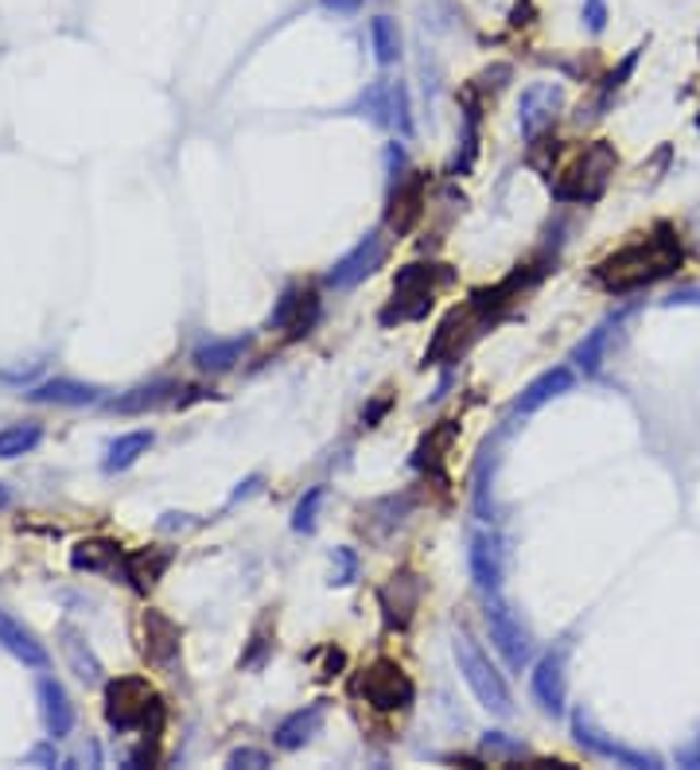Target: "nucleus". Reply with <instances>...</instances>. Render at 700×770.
<instances>
[{"mask_svg": "<svg viewBox=\"0 0 700 770\" xmlns=\"http://www.w3.org/2000/svg\"><path fill=\"white\" fill-rule=\"evenodd\" d=\"M59 650H62V658H67V665H71V673L79 677L82 685H102V662H98V654L90 650V642H86V635H82L74 623H59Z\"/></svg>", "mask_w": 700, "mask_h": 770, "instance_id": "15", "label": "nucleus"}, {"mask_svg": "<svg viewBox=\"0 0 700 770\" xmlns=\"http://www.w3.org/2000/svg\"><path fill=\"white\" fill-rule=\"evenodd\" d=\"M335 560H339V572H335V580H331V584H351V580H355V568H358V560H355V553L351 549H335Z\"/></svg>", "mask_w": 700, "mask_h": 770, "instance_id": "32", "label": "nucleus"}, {"mask_svg": "<svg viewBox=\"0 0 700 770\" xmlns=\"http://www.w3.org/2000/svg\"><path fill=\"white\" fill-rule=\"evenodd\" d=\"M171 390H176V386H168V381L137 386V390H129L124 398H114V401H109V413H149V408L164 405Z\"/></svg>", "mask_w": 700, "mask_h": 770, "instance_id": "24", "label": "nucleus"}, {"mask_svg": "<svg viewBox=\"0 0 700 770\" xmlns=\"http://www.w3.org/2000/svg\"><path fill=\"white\" fill-rule=\"evenodd\" d=\"M370 39H373V55H378L381 67H390V62L401 59V32L390 16H378L370 24Z\"/></svg>", "mask_w": 700, "mask_h": 770, "instance_id": "27", "label": "nucleus"}, {"mask_svg": "<svg viewBox=\"0 0 700 770\" xmlns=\"http://www.w3.org/2000/svg\"><path fill=\"white\" fill-rule=\"evenodd\" d=\"M71 565L79 568V572L117 576V572H124V553L114 541H79L71 553Z\"/></svg>", "mask_w": 700, "mask_h": 770, "instance_id": "20", "label": "nucleus"}, {"mask_svg": "<svg viewBox=\"0 0 700 770\" xmlns=\"http://www.w3.org/2000/svg\"><path fill=\"white\" fill-rule=\"evenodd\" d=\"M149 716H164L161 697L144 677H121L106 685V720L117 732H149Z\"/></svg>", "mask_w": 700, "mask_h": 770, "instance_id": "4", "label": "nucleus"}, {"mask_svg": "<svg viewBox=\"0 0 700 770\" xmlns=\"http://www.w3.org/2000/svg\"><path fill=\"white\" fill-rule=\"evenodd\" d=\"M584 20H588V32L600 36L603 27H607V4H603V0H584Z\"/></svg>", "mask_w": 700, "mask_h": 770, "instance_id": "33", "label": "nucleus"}, {"mask_svg": "<svg viewBox=\"0 0 700 770\" xmlns=\"http://www.w3.org/2000/svg\"><path fill=\"white\" fill-rule=\"evenodd\" d=\"M149 448H152V433H124V436H117V440L109 443V452H106V471H109V475H114V471H129L144 452H149Z\"/></svg>", "mask_w": 700, "mask_h": 770, "instance_id": "25", "label": "nucleus"}, {"mask_svg": "<svg viewBox=\"0 0 700 770\" xmlns=\"http://www.w3.org/2000/svg\"><path fill=\"white\" fill-rule=\"evenodd\" d=\"M697 125H700V117H697Z\"/></svg>", "mask_w": 700, "mask_h": 770, "instance_id": "39", "label": "nucleus"}, {"mask_svg": "<svg viewBox=\"0 0 700 770\" xmlns=\"http://www.w3.org/2000/svg\"><path fill=\"white\" fill-rule=\"evenodd\" d=\"M565 106V90L560 82H533L530 90L518 102V125H522V137H541L553 125V117Z\"/></svg>", "mask_w": 700, "mask_h": 770, "instance_id": "8", "label": "nucleus"}, {"mask_svg": "<svg viewBox=\"0 0 700 770\" xmlns=\"http://www.w3.org/2000/svg\"><path fill=\"white\" fill-rule=\"evenodd\" d=\"M677 759H681V762H700V739H697V747H692V751H681Z\"/></svg>", "mask_w": 700, "mask_h": 770, "instance_id": "37", "label": "nucleus"}, {"mask_svg": "<svg viewBox=\"0 0 700 770\" xmlns=\"http://www.w3.org/2000/svg\"><path fill=\"white\" fill-rule=\"evenodd\" d=\"M615 171V149L607 141H595L592 149L580 156V164L568 171L572 183H557L553 187V196L565 199V203H592V199L603 196V187L612 179Z\"/></svg>", "mask_w": 700, "mask_h": 770, "instance_id": "5", "label": "nucleus"}, {"mask_svg": "<svg viewBox=\"0 0 700 770\" xmlns=\"http://www.w3.org/2000/svg\"><path fill=\"white\" fill-rule=\"evenodd\" d=\"M487 627H490L498 654L506 658V665H510V670H522V665L530 662V627H525L522 615H518L510 603L498 600V592L490 595V603H487Z\"/></svg>", "mask_w": 700, "mask_h": 770, "instance_id": "7", "label": "nucleus"}, {"mask_svg": "<svg viewBox=\"0 0 700 770\" xmlns=\"http://www.w3.org/2000/svg\"><path fill=\"white\" fill-rule=\"evenodd\" d=\"M634 62H639V51H630L627 59L619 62V71H612V79H607V86H603V102L612 98L615 90L622 86V79H630V71H634Z\"/></svg>", "mask_w": 700, "mask_h": 770, "instance_id": "31", "label": "nucleus"}, {"mask_svg": "<svg viewBox=\"0 0 700 770\" xmlns=\"http://www.w3.org/2000/svg\"><path fill=\"white\" fill-rule=\"evenodd\" d=\"M320 502H323V487H311L308 495L300 498V506H296L293 530H300V533H311V530H316V510H320Z\"/></svg>", "mask_w": 700, "mask_h": 770, "instance_id": "29", "label": "nucleus"}, {"mask_svg": "<svg viewBox=\"0 0 700 770\" xmlns=\"http://www.w3.org/2000/svg\"><path fill=\"white\" fill-rule=\"evenodd\" d=\"M452 281L443 265H408L393 281V304L381 311V323H405V319H425L436 300V288Z\"/></svg>", "mask_w": 700, "mask_h": 770, "instance_id": "3", "label": "nucleus"}, {"mask_svg": "<svg viewBox=\"0 0 700 770\" xmlns=\"http://www.w3.org/2000/svg\"><path fill=\"white\" fill-rule=\"evenodd\" d=\"M39 440H44L39 425H9V428H0V460H16V455H27Z\"/></svg>", "mask_w": 700, "mask_h": 770, "instance_id": "26", "label": "nucleus"}, {"mask_svg": "<svg viewBox=\"0 0 700 770\" xmlns=\"http://www.w3.org/2000/svg\"><path fill=\"white\" fill-rule=\"evenodd\" d=\"M533 697L549 716H565V700H568V682H565V654L553 650L533 665Z\"/></svg>", "mask_w": 700, "mask_h": 770, "instance_id": "13", "label": "nucleus"}, {"mask_svg": "<svg viewBox=\"0 0 700 770\" xmlns=\"http://www.w3.org/2000/svg\"><path fill=\"white\" fill-rule=\"evenodd\" d=\"M171 565V553L164 549H137V553H124V580L137 588V592H149L156 580L164 576V568Z\"/></svg>", "mask_w": 700, "mask_h": 770, "instance_id": "21", "label": "nucleus"}, {"mask_svg": "<svg viewBox=\"0 0 700 770\" xmlns=\"http://www.w3.org/2000/svg\"><path fill=\"white\" fill-rule=\"evenodd\" d=\"M355 692L381 712L408 709L413 704V682H408L398 662H373L370 670H363V677L355 682Z\"/></svg>", "mask_w": 700, "mask_h": 770, "instance_id": "6", "label": "nucleus"}, {"mask_svg": "<svg viewBox=\"0 0 700 770\" xmlns=\"http://www.w3.org/2000/svg\"><path fill=\"white\" fill-rule=\"evenodd\" d=\"M323 727V704H308V709L293 712L288 720H281L273 732V744L281 751H300L304 744H311Z\"/></svg>", "mask_w": 700, "mask_h": 770, "instance_id": "17", "label": "nucleus"}, {"mask_svg": "<svg viewBox=\"0 0 700 770\" xmlns=\"http://www.w3.org/2000/svg\"><path fill=\"white\" fill-rule=\"evenodd\" d=\"M607 339H612V323H600V328H595L592 335H588L584 343L577 346L572 363H577L584 374H595V370L603 366V351H607Z\"/></svg>", "mask_w": 700, "mask_h": 770, "instance_id": "28", "label": "nucleus"}, {"mask_svg": "<svg viewBox=\"0 0 700 770\" xmlns=\"http://www.w3.org/2000/svg\"><path fill=\"white\" fill-rule=\"evenodd\" d=\"M467 565H471V580H475V588L495 595L498 584H502V541H498V533H490V530L471 533Z\"/></svg>", "mask_w": 700, "mask_h": 770, "instance_id": "11", "label": "nucleus"}, {"mask_svg": "<svg viewBox=\"0 0 700 770\" xmlns=\"http://www.w3.org/2000/svg\"><path fill=\"white\" fill-rule=\"evenodd\" d=\"M577 386V378H572V370L568 366H557V370H545L541 378H533L530 386L522 390V398H518L514 413H533V408L549 405L553 398H560V393H568Z\"/></svg>", "mask_w": 700, "mask_h": 770, "instance_id": "19", "label": "nucleus"}, {"mask_svg": "<svg viewBox=\"0 0 700 770\" xmlns=\"http://www.w3.org/2000/svg\"><path fill=\"white\" fill-rule=\"evenodd\" d=\"M452 654L463 673V682L471 685V692H475V700H479L483 709L495 712V716H510L514 712V697H510V685H506L502 673L490 665V658L467 635H455Z\"/></svg>", "mask_w": 700, "mask_h": 770, "instance_id": "2", "label": "nucleus"}, {"mask_svg": "<svg viewBox=\"0 0 700 770\" xmlns=\"http://www.w3.org/2000/svg\"><path fill=\"white\" fill-rule=\"evenodd\" d=\"M144 658H149L156 670L179 673V627L161 612H144Z\"/></svg>", "mask_w": 700, "mask_h": 770, "instance_id": "10", "label": "nucleus"}, {"mask_svg": "<svg viewBox=\"0 0 700 770\" xmlns=\"http://www.w3.org/2000/svg\"><path fill=\"white\" fill-rule=\"evenodd\" d=\"M269 755L265 751H253V747H238V751L230 755V767H269Z\"/></svg>", "mask_w": 700, "mask_h": 770, "instance_id": "34", "label": "nucleus"}, {"mask_svg": "<svg viewBox=\"0 0 700 770\" xmlns=\"http://www.w3.org/2000/svg\"><path fill=\"white\" fill-rule=\"evenodd\" d=\"M331 12H358L363 9V0H323Z\"/></svg>", "mask_w": 700, "mask_h": 770, "instance_id": "36", "label": "nucleus"}, {"mask_svg": "<svg viewBox=\"0 0 700 770\" xmlns=\"http://www.w3.org/2000/svg\"><path fill=\"white\" fill-rule=\"evenodd\" d=\"M417 580L413 576H393L390 584L381 588V607H385V619L398 623V627H405L408 615H413V607H417Z\"/></svg>", "mask_w": 700, "mask_h": 770, "instance_id": "23", "label": "nucleus"}, {"mask_svg": "<svg viewBox=\"0 0 700 770\" xmlns=\"http://www.w3.org/2000/svg\"><path fill=\"white\" fill-rule=\"evenodd\" d=\"M572 732H577L580 747H588V751L600 755V759H615V762H622V767H657L654 755L627 751V747H622V744H615V739H607V735H603L600 727L592 724V716H588L584 709L572 712Z\"/></svg>", "mask_w": 700, "mask_h": 770, "instance_id": "12", "label": "nucleus"}, {"mask_svg": "<svg viewBox=\"0 0 700 770\" xmlns=\"http://www.w3.org/2000/svg\"><path fill=\"white\" fill-rule=\"evenodd\" d=\"M381 261H385V238H381V234H366L343 261H335V269L328 273V284L331 288H355V284H363L370 273H378Z\"/></svg>", "mask_w": 700, "mask_h": 770, "instance_id": "9", "label": "nucleus"}, {"mask_svg": "<svg viewBox=\"0 0 700 770\" xmlns=\"http://www.w3.org/2000/svg\"><path fill=\"white\" fill-rule=\"evenodd\" d=\"M51 744H55V739H51ZM51 744L32 747V751H27V762H47V767H55V762H59V755H55Z\"/></svg>", "mask_w": 700, "mask_h": 770, "instance_id": "35", "label": "nucleus"}, {"mask_svg": "<svg viewBox=\"0 0 700 770\" xmlns=\"http://www.w3.org/2000/svg\"><path fill=\"white\" fill-rule=\"evenodd\" d=\"M98 398H102L98 386H82V381H71V378H51L27 393V401H36V405H71V408L94 405Z\"/></svg>", "mask_w": 700, "mask_h": 770, "instance_id": "18", "label": "nucleus"}, {"mask_svg": "<svg viewBox=\"0 0 700 770\" xmlns=\"http://www.w3.org/2000/svg\"><path fill=\"white\" fill-rule=\"evenodd\" d=\"M0 647L9 650L12 658H20L24 665H32V670H47V665H51V654H47L44 642H39L20 619H12L4 607H0Z\"/></svg>", "mask_w": 700, "mask_h": 770, "instance_id": "16", "label": "nucleus"}, {"mask_svg": "<svg viewBox=\"0 0 700 770\" xmlns=\"http://www.w3.org/2000/svg\"><path fill=\"white\" fill-rule=\"evenodd\" d=\"M36 697H39V716H44V724H47V735H51V739H67L74 727V704H71V697H67V689L44 673L36 682Z\"/></svg>", "mask_w": 700, "mask_h": 770, "instance_id": "14", "label": "nucleus"}, {"mask_svg": "<svg viewBox=\"0 0 700 770\" xmlns=\"http://www.w3.org/2000/svg\"><path fill=\"white\" fill-rule=\"evenodd\" d=\"M246 351H249V339H211V343H203L195 351V366L211 374L234 370V366L246 358Z\"/></svg>", "mask_w": 700, "mask_h": 770, "instance_id": "22", "label": "nucleus"}, {"mask_svg": "<svg viewBox=\"0 0 700 770\" xmlns=\"http://www.w3.org/2000/svg\"><path fill=\"white\" fill-rule=\"evenodd\" d=\"M390 125H398L401 133H413V121H408V94L401 82H390Z\"/></svg>", "mask_w": 700, "mask_h": 770, "instance_id": "30", "label": "nucleus"}, {"mask_svg": "<svg viewBox=\"0 0 700 770\" xmlns=\"http://www.w3.org/2000/svg\"><path fill=\"white\" fill-rule=\"evenodd\" d=\"M9 502H12L9 487H4V483H0V510H9Z\"/></svg>", "mask_w": 700, "mask_h": 770, "instance_id": "38", "label": "nucleus"}, {"mask_svg": "<svg viewBox=\"0 0 700 770\" xmlns=\"http://www.w3.org/2000/svg\"><path fill=\"white\" fill-rule=\"evenodd\" d=\"M677 265H681V241L674 238L669 226H654V234H642L639 241H630L619 253L600 261L595 265V281L607 293H630V288H642V284H654L662 276H669Z\"/></svg>", "mask_w": 700, "mask_h": 770, "instance_id": "1", "label": "nucleus"}]
</instances>
